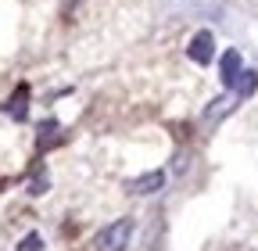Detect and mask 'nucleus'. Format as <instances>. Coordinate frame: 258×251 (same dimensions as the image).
<instances>
[{
    "instance_id": "obj_7",
    "label": "nucleus",
    "mask_w": 258,
    "mask_h": 251,
    "mask_svg": "<svg viewBox=\"0 0 258 251\" xmlns=\"http://www.w3.org/2000/svg\"><path fill=\"white\" fill-rule=\"evenodd\" d=\"M237 101H240V97H237V93H226V97H219V101H212V108L205 111V122H219V118H222L226 111H233V108H237Z\"/></svg>"
},
{
    "instance_id": "obj_9",
    "label": "nucleus",
    "mask_w": 258,
    "mask_h": 251,
    "mask_svg": "<svg viewBox=\"0 0 258 251\" xmlns=\"http://www.w3.org/2000/svg\"><path fill=\"white\" fill-rule=\"evenodd\" d=\"M15 251H43V237H40V233H25Z\"/></svg>"
},
{
    "instance_id": "obj_5",
    "label": "nucleus",
    "mask_w": 258,
    "mask_h": 251,
    "mask_svg": "<svg viewBox=\"0 0 258 251\" xmlns=\"http://www.w3.org/2000/svg\"><path fill=\"white\" fill-rule=\"evenodd\" d=\"M165 186V172L154 169V172H144L140 179H133V194H158Z\"/></svg>"
},
{
    "instance_id": "obj_2",
    "label": "nucleus",
    "mask_w": 258,
    "mask_h": 251,
    "mask_svg": "<svg viewBox=\"0 0 258 251\" xmlns=\"http://www.w3.org/2000/svg\"><path fill=\"white\" fill-rule=\"evenodd\" d=\"M186 57L194 61V65H212V61H215V36L208 33V29L194 33V40L186 47Z\"/></svg>"
},
{
    "instance_id": "obj_4",
    "label": "nucleus",
    "mask_w": 258,
    "mask_h": 251,
    "mask_svg": "<svg viewBox=\"0 0 258 251\" xmlns=\"http://www.w3.org/2000/svg\"><path fill=\"white\" fill-rule=\"evenodd\" d=\"M4 111H8L15 122H25V115H29V83H18V86H15V93L8 97Z\"/></svg>"
},
{
    "instance_id": "obj_10",
    "label": "nucleus",
    "mask_w": 258,
    "mask_h": 251,
    "mask_svg": "<svg viewBox=\"0 0 258 251\" xmlns=\"http://www.w3.org/2000/svg\"><path fill=\"white\" fill-rule=\"evenodd\" d=\"M29 194H32V198H40V194H47V172H40L36 179H29Z\"/></svg>"
},
{
    "instance_id": "obj_8",
    "label": "nucleus",
    "mask_w": 258,
    "mask_h": 251,
    "mask_svg": "<svg viewBox=\"0 0 258 251\" xmlns=\"http://www.w3.org/2000/svg\"><path fill=\"white\" fill-rule=\"evenodd\" d=\"M254 86H258V72L244 69V72H240V79H237V86H233V93H237V97H251Z\"/></svg>"
},
{
    "instance_id": "obj_11",
    "label": "nucleus",
    "mask_w": 258,
    "mask_h": 251,
    "mask_svg": "<svg viewBox=\"0 0 258 251\" xmlns=\"http://www.w3.org/2000/svg\"><path fill=\"white\" fill-rule=\"evenodd\" d=\"M64 8H72V0H64Z\"/></svg>"
},
{
    "instance_id": "obj_6",
    "label": "nucleus",
    "mask_w": 258,
    "mask_h": 251,
    "mask_svg": "<svg viewBox=\"0 0 258 251\" xmlns=\"http://www.w3.org/2000/svg\"><path fill=\"white\" fill-rule=\"evenodd\" d=\"M61 140V126L54 122V118H43L40 122V137H36V151H47V147H54Z\"/></svg>"
},
{
    "instance_id": "obj_1",
    "label": "nucleus",
    "mask_w": 258,
    "mask_h": 251,
    "mask_svg": "<svg viewBox=\"0 0 258 251\" xmlns=\"http://www.w3.org/2000/svg\"><path fill=\"white\" fill-rule=\"evenodd\" d=\"M129 237H133V219H118V223L104 226L101 233L93 237V247L97 251H125Z\"/></svg>"
},
{
    "instance_id": "obj_3",
    "label": "nucleus",
    "mask_w": 258,
    "mask_h": 251,
    "mask_svg": "<svg viewBox=\"0 0 258 251\" xmlns=\"http://www.w3.org/2000/svg\"><path fill=\"white\" fill-rule=\"evenodd\" d=\"M240 72H244V57H240V50H226V54L219 57V79H222V86L233 90L237 79H240Z\"/></svg>"
}]
</instances>
